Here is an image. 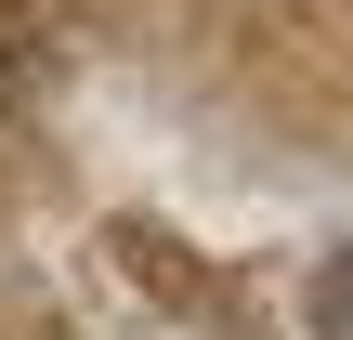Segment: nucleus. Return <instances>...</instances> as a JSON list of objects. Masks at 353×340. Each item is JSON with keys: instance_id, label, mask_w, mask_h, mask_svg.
<instances>
[{"instance_id": "1", "label": "nucleus", "mask_w": 353, "mask_h": 340, "mask_svg": "<svg viewBox=\"0 0 353 340\" xmlns=\"http://www.w3.org/2000/svg\"><path fill=\"white\" fill-rule=\"evenodd\" d=\"M314 328L353 340V249H327V275H314Z\"/></svg>"}]
</instances>
